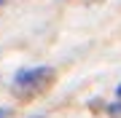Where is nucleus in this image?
I'll return each mask as SVG.
<instances>
[{
  "mask_svg": "<svg viewBox=\"0 0 121 118\" xmlns=\"http://www.w3.org/2000/svg\"><path fill=\"white\" fill-rule=\"evenodd\" d=\"M48 75H51V67H24V70H19L16 75H13V86L35 89V86H40Z\"/></svg>",
  "mask_w": 121,
  "mask_h": 118,
  "instance_id": "f257e3e1",
  "label": "nucleus"
},
{
  "mask_svg": "<svg viewBox=\"0 0 121 118\" xmlns=\"http://www.w3.org/2000/svg\"><path fill=\"white\" fill-rule=\"evenodd\" d=\"M110 113H113V115H121V102H116V105H110Z\"/></svg>",
  "mask_w": 121,
  "mask_h": 118,
  "instance_id": "f03ea898",
  "label": "nucleus"
},
{
  "mask_svg": "<svg viewBox=\"0 0 121 118\" xmlns=\"http://www.w3.org/2000/svg\"><path fill=\"white\" fill-rule=\"evenodd\" d=\"M32 118H46V115H32Z\"/></svg>",
  "mask_w": 121,
  "mask_h": 118,
  "instance_id": "39448f33",
  "label": "nucleus"
},
{
  "mask_svg": "<svg viewBox=\"0 0 121 118\" xmlns=\"http://www.w3.org/2000/svg\"><path fill=\"white\" fill-rule=\"evenodd\" d=\"M3 3H5V0H0V5H3Z\"/></svg>",
  "mask_w": 121,
  "mask_h": 118,
  "instance_id": "423d86ee",
  "label": "nucleus"
},
{
  "mask_svg": "<svg viewBox=\"0 0 121 118\" xmlns=\"http://www.w3.org/2000/svg\"><path fill=\"white\" fill-rule=\"evenodd\" d=\"M11 115V107H0V118H8Z\"/></svg>",
  "mask_w": 121,
  "mask_h": 118,
  "instance_id": "7ed1b4c3",
  "label": "nucleus"
},
{
  "mask_svg": "<svg viewBox=\"0 0 121 118\" xmlns=\"http://www.w3.org/2000/svg\"><path fill=\"white\" fill-rule=\"evenodd\" d=\"M116 94H118V99H121V83H118V89H116Z\"/></svg>",
  "mask_w": 121,
  "mask_h": 118,
  "instance_id": "20e7f679",
  "label": "nucleus"
}]
</instances>
